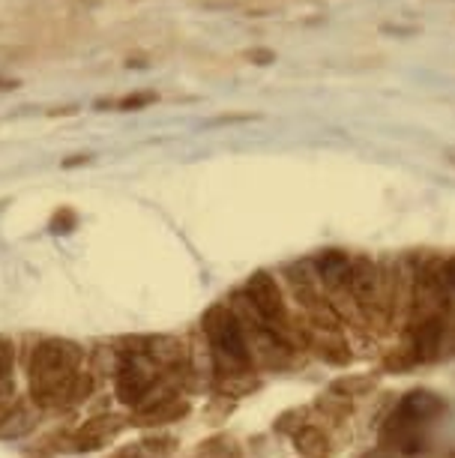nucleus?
Masks as SVG:
<instances>
[{"label": "nucleus", "mask_w": 455, "mask_h": 458, "mask_svg": "<svg viewBox=\"0 0 455 458\" xmlns=\"http://www.w3.org/2000/svg\"><path fill=\"white\" fill-rule=\"evenodd\" d=\"M446 413V402L432 390H410L381 426V446L399 455H419L428 449L434 422Z\"/></svg>", "instance_id": "1"}, {"label": "nucleus", "mask_w": 455, "mask_h": 458, "mask_svg": "<svg viewBox=\"0 0 455 458\" xmlns=\"http://www.w3.org/2000/svg\"><path fill=\"white\" fill-rule=\"evenodd\" d=\"M201 333L210 348L213 369H216L219 380L255 375V360H252V351H249L243 324H240V318L234 315V309H231L228 302H216V306H210L207 312H204Z\"/></svg>", "instance_id": "2"}, {"label": "nucleus", "mask_w": 455, "mask_h": 458, "mask_svg": "<svg viewBox=\"0 0 455 458\" xmlns=\"http://www.w3.org/2000/svg\"><path fill=\"white\" fill-rule=\"evenodd\" d=\"M246 302L252 306V312L257 315V321L267 327L270 333H276L282 342H288L291 348L299 351L303 348V335H299L297 315H291V306L285 300V291L276 282V276L257 270L246 279L243 288Z\"/></svg>", "instance_id": "3"}, {"label": "nucleus", "mask_w": 455, "mask_h": 458, "mask_svg": "<svg viewBox=\"0 0 455 458\" xmlns=\"http://www.w3.org/2000/svg\"><path fill=\"white\" fill-rule=\"evenodd\" d=\"M84 351L70 339H46L30 357V395L51 390L81 369Z\"/></svg>", "instance_id": "4"}, {"label": "nucleus", "mask_w": 455, "mask_h": 458, "mask_svg": "<svg viewBox=\"0 0 455 458\" xmlns=\"http://www.w3.org/2000/svg\"><path fill=\"white\" fill-rule=\"evenodd\" d=\"M350 297L368 333H390L383 318L381 302V267L368 255H354V270H350Z\"/></svg>", "instance_id": "5"}, {"label": "nucleus", "mask_w": 455, "mask_h": 458, "mask_svg": "<svg viewBox=\"0 0 455 458\" xmlns=\"http://www.w3.org/2000/svg\"><path fill=\"white\" fill-rule=\"evenodd\" d=\"M93 393V375L90 371L79 369L75 375H70L66 380H60L57 386H51V390H42V393H33L30 402L37 404V408H79L90 399Z\"/></svg>", "instance_id": "6"}, {"label": "nucleus", "mask_w": 455, "mask_h": 458, "mask_svg": "<svg viewBox=\"0 0 455 458\" xmlns=\"http://www.w3.org/2000/svg\"><path fill=\"white\" fill-rule=\"evenodd\" d=\"M126 426H129V420H123V417L99 413V417L88 420L79 431H75L72 444H75V449H81V453H93V449H102V446H108L111 440H117V435Z\"/></svg>", "instance_id": "7"}, {"label": "nucleus", "mask_w": 455, "mask_h": 458, "mask_svg": "<svg viewBox=\"0 0 455 458\" xmlns=\"http://www.w3.org/2000/svg\"><path fill=\"white\" fill-rule=\"evenodd\" d=\"M192 411L189 402L183 395H171V399L153 404V408H144V411H132L129 413V426L135 428H156V426H171V422H180L186 413Z\"/></svg>", "instance_id": "8"}, {"label": "nucleus", "mask_w": 455, "mask_h": 458, "mask_svg": "<svg viewBox=\"0 0 455 458\" xmlns=\"http://www.w3.org/2000/svg\"><path fill=\"white\" fill-rule=\"evenodd\" d=\"M291 440H294V449L299 458H333L336 455V444H333L330 431H324L321 426H299L297 431H291Z\"/></svg>", "instance_id": "9"}, {"label": "nucleus", "mask_w": 455, "mask_h": 458, "mask_svg": "<svg viewBox=\"0 0 455 458\" xmlns=\"http://www.w3.org/2000/svg\"><path fill=\"white\" fill-rule=\"evenodd\" d=\"M37 428V404L19 402L6 413H0V440H19Z\"/></svg>", "instance_id": "10"}, {"label": "nucleus", "mask_w": 455, "mask_h": 458, "mask_svg": "<svg viewBox=\"0 0 455 458\" xmlns=\"http://www.w3.org/2000/svg\"><path fill=\"white\" fill-rule=\"evenodd\" d=\"M177 449V440L168 435H150L129 446H120L111 458H171Z\"/></svg>", "instance_id": "11"}, {"label": "nucleus", "mask_w": 455, "mask_h": 458, "mask_svg": "<svg viewBox=\"0 0 455 458\" xmlns=\"http://www.w3.org/2000/svg\"><path fill=\"white\" fill-rule=\"evenodd\" d=\"M195 458H243V446L231 435H213L201 440L198 449H195Z\"/></svg>", "instance_id": "12"}, {"label": "nucleus", "mask_w": 455, "mask_h": 458, "mask_svg": "<svg viewBox=\"0 0 455 458\" xmlns=\"http://www.w3.org/2000/svg\"><path fill=\"white\" fill-rule=\"evenodd\" d=\"M375 386H377V377H375V375H348V377L333 380L330 390L354 402V399H363L366 393H372Z\"/></svg>", "instance_id": "13"}, {"label": "nucleus", "mask_w": 455, "mask_h": 458, "mask_svg": "<svg viewBox=\"0 0 455 458\" xmlns=\"http://www.w3.org/2000/svg\"><path fill=\"white\" fill-rule=\"evenodd\" d=\"M15 369V344L10 339H0V390H10Z\"/></svg>", "instance_id": "14"}, {"label": "nucleus", "mask_w": 455, "mask_h": 458, "mask_svg": "<svg viewBox=\"0 0 455 458\" xmlns=\"http://www.w3.org/2000/svg\"><path fill=\"white\" fill-rule=\"evenodd\" d=\"M317 408L321 411H327L333 420H345L348 413H350V399H345V395H339V393H327V395H321L317 399Z\"/></svg>", "instance_id": "15"}, {"label": "nucleus", "mask_w": 455, "mask_h": 458, "mask_svg": "<svg viewBox=\"0 0 455 458\" xmlns=\"http://www.w3.org/2000/svg\"><path fill=\"white\" fill-rule=\"evenodd\" d=\"M150 102H156V93H129L117 102L120 111H139L144 106H150Z\"/></svg>", "instance_id": "16"}, {"label": "nucleus", "mask_w": 455, "mask_h": 458, "mask_svg": "<svg viewBox=\"0 0 455 458\" xmlns=\"http://www.w3.org/2000/svg\"><path fill=\"white\" fill-rule=\"evenodd\" d=\"M72 228H75V213L72 210L55 213V219H51V231H55V234H70Z\"/></svg>", "instance_id": "17"}, {"label": "nucleus", "mask_w": 455, "mask_h": 458, "mask_svg": "<svg viewBox=\"0 0 455 458\" xmlns=\"http://www.w3.org/2000/svg\"><path fill=\"white\" fill-rule=\"evenodd\" d=\"M252 60H261V64H273V51H249Z\"/></svg>", "instance_id": "18"}, {"label": "nucleus", "mask_w": 455, "mask_h": 458, "mask_svg": "<svg viewBox=\"0 0 455 458\" xmlns=\"http://www.w3.org/2000/svg\"><path fill=\"white\" fill-rule=\"evenodd\" d=\"M90 157H72V159H66L63 162V168H75V165H88Z\"/></svg>", "instance_id": "19"}, {"label": "nucleus", "mask_w": 455, "mask_h": 458, "mask_svg": "<svg viewBox=\"0 0 455 458\" xmlns=\"http://www.w3.org/2000/svg\"><path fill=\"white\" fill-rule=\"evenodd\" d=\"M446 159H450L452 165H455V147H452V150H446Z\"/></svg>", "instance_id": "20"}]
</instances>
